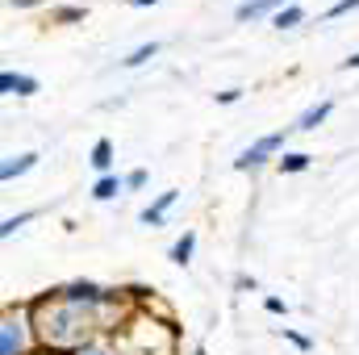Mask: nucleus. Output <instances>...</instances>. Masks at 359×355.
<instances>
[{"label": "nucleus", "instance_id": "nucleus-12", "mask_svg": "<svg viewBox=\"0 0 359 355\" xmlns=\"http://www.w3.org/2000/svg\"><path fill=\"white\" fill-rule=\"evenodd\" d=\"M159 51H163V42H142V46H134V51L121 59V67H126V72H138V67H147L151 59H159Z\"/></svg>", "mask_w": 359, "mask_h": 355}, {"label": "nucleus", "instance_id": "nucleus-14", "mask_svg": "<svg viewBox=\"0 0 359 355\" xmlns=\"http://www.w3.org/2000/svg\"><path fill=\"white\" fill-rule=\"evenodd\" d=\"M301 21H305V8H301V4L292 0L288 8H280V13L271 17V29H280V34H284V29H297Z\"/></svg>", "mask_w": 359, "mask_h": 355}, {"label": "nucleus", "instance_id": "nucleus-11", "mask_svg": "<svg viewBox=\"0 0 359 355\" xmlns=\"http://www.w3.org/2000/svg\"><path fill=\"white\" fill-rule=\"evenodd\" d=\"M192 251H196V230H184L176 243L168 247V260H172L176 267H188L192 264Z\"/></svg>", "mask_w": 359, "mask_h": 355}, {"label": "nucleus", "instance_id": "nucleus-6", "mask_svg": "<svg viewBox=\"0 0 359 355\" xmlns=\"http://www.w3.org/2000/svg\"><path fill=\"white\" fill-rule=\"evenodd\" d=\"M42 88L38 84V76H25V72H13V67H4L0 72V96H34V92Z\"/></svg>", "mask_w": 359, "mask_h": 355}, {"label": "nucleus", "instance_id": "nucleus-22", "mask_svg": "<svg viewBox=\"0 0 359 355\" xmlns=\"http://www.w3.org/2000/svg\"><path fill=\"white\" fill-rule=\"evenodd\" d=\"M234 288H238V293H255V288H259V280H255V276H247V272H238V276H234Z\"/></svg>", "mask_w": 359, "mask_h": 355}, {"label": "nucleus", "instance_id": "nucleus-16", "mask_svg": "<svg viewBox=\"0 0 359 355\" xmlns=\"http://www.w3.org/2000/svg\"><path fill=\"white\" fill-rule=\"evenodd\" d=\"M34 217H38V209H21V213H8V217L0 222V239H13V234H17L21 226H29Z\"/></svg>", "mask_w": 359, "mask_h": 355}, {"label": "nucleus", "instance_id": "nucleus-4", "mask_svg": "<svg viewBox=\"0 0 359 355\" xmlns=\"http://www.w3.org/2000/svg\"><path fill=\"white\" fill-rule=\"evenodd\" d=\"M180 201V188H168V192H159L147 209H138V222L142 226H151V230H159L163 222H168V213H172V205Z\"/></svg>", "mask_w": 359, "mask_h": 355}, {"label": "nucleus", "instance_id": "nucleus-13", "mask_svg": "<svg viewBox=\"0 0 359 355\" xmlns=\"http://www.w3.org/2000/svg\"><path fill=\"white\" fill-rule=\"evenodd\" d=\"M309 163H313V155H305V151H284L276 159L280 176H301V172H309Z\"/></svg>", "mask_w": 359, "mask_h": 355}, {"label": "nucleus", "instance_id": "nucleus-20", "mask_svg": "<svg viewBox=\"0 0 359 355\" xmlns=\"http://www.w3.org/2000/svg\"><path fill=\"white\" fill-rule=\"evenodd\" d=\"M147 168H130V172H126V192H142V188H147Z\"/></svg>", "mask_w": 359, "mask_h": 355}, {"label": "nucleus", "instance_id": "nucleus-23", "mask_svg": "<svg viewBox=\"0 0 359 355\" xmlns=\"http://www.w3.org/2000/svg\"><path fill=\"white\" fill-rule=\"evenodd\" d=\"M264 309H268V314H276V318H284V314H288L284 297H264Z\"/></svg>", "mask_w": 359, "mask_h": 355}, {"label": "nucleus", "instance_id": "nucleus-17", "mask_svg": "<svg viewBox=\"0 0 359 355\" xmlns=\"http://www.w3.org/2000/svg\"><path fill=\"white\" fill-rule=\"evenodd\" d=\"M72 355H121V347H117V339H113V335H100V339L84 343L80 351H72Z\"/></svg>", "mask_w": 359, "mask_h": 355}, {"label": "nucleus", "instance_id": "nucleus-2", "mask_svg": "<svg viewBox=\"0 0 359 355\" xmlns=\"http://www.w3.org/2000/svg\"><path fill=\"white\" fill-rule=\"evenodd\" d=\"M34 326H29V314L21 301H8L4 305V318H0V355H34Z\"/></svg>", "mask_w": 359, "mask_h": 355}, {"label": "nucleus", "instance_id": "nucleus-10", "mask_svg": "<svg viewBox=\"0 0 359 355\" xmlns=\"http://www.w3.org/2000/svg\"><path fill=\"white\" fill-rule=\"evenodd\" d=\"M121 192H126V176H117V172H113V176H96L92 188H88V196L96 205H109V201H117Z\"/></svg>", "mask_w": 359, "mask_h": 355}, {"label": "nucleus", "instance_id": "nucleus-26", "mask_svg": "<svg viewBox=\"0 0 359 355\" xmlns=\"http://www.w3.org/2000/svg\"><path fill=\"white\" fill-rule=\"evenodd\" d=\"M126 4H130V8H155L159 0H126Z\"/></svg>", "mask_w": 359, "mask_h": 355}, {"label": "nucleus", "instance_id": "nucleus-1", "mask_svg": "<svg viewBox=\"0 0 359 355\" xmlns=\"http://www.w3.org/2000/svg\"><path fill=\"white\" fill-rule=\"evenodd\" d=\"M34 326V343L38 351L50 355H72L84 343L100 339V335H117L126 326V318L134 309H100V305H76V301H59L50 288L38 297L21 301Z\"/></svg>", "mask_w": 359, "mask_h": 355}, {"label": "nucleus", "instance_id": "nucleus-21", "mask_svg": "<svg viewBox=\"0 0 359 355\" xmlns=\"http://www.w3.org/2000/svg\"><path fill=\"white\" fill-rule=\"evenodd\" d=\"M213 100L217 105H238L243 100V88H222V92H213Z\"/></svg>", "mask_w": 359, "mask_h": 355}, {"label": "nucleus", "instance_id": "nucleus-9", "mask_svg": "<svg viewBox=\"0 0 359 355\" xmlns=\"http://www.w3.org/2000/svg\"><path fill=\"white\" fill-rule=\"evenodd\" d=\"M113 159H117V147H113V138H96L88 151V163L96 176H113Z\"/></svg>", "mask_w": 359, "mask_h": 355}, {"label": "nucleus", "instance_id": "nucleus-18", "mask_svg": "<svg viewBox=\"0 0 359 355\" xmlns=\"http://www.w3.org/2000/svg\"><path fill=\"white\" fill-rule=\"evenodd\" d=\"M280 339H284V343H292L301 355L313 351V339H309V335H301V330H292V326H280Z\"/></svg>", "mask_w": 359, "mask_h": 355}, {"label": "nucleus", "instance_id": "nucleus-19", "mask_svg": "<svg viewBox=\"0 0 359 355\" xmlns=\"http://www.w3.org/2000/svg\"><path fill=\"white\" fill-rule=\"evenodd\" d=\"M359 8V0H334L326 13H322V21H339V17H347V13H355Z\"/></svg>", "mask_w": 359, "mask_h": 355}, {"label": "nucleus", "instance_id": "nucleus-25", "mask_svg": "<svg viewBox=\"0 0 359 355\" xmlns=\"http://www.w3.org/2000/svg\"><path fill=\"white\" fill-rule=\"evenodd\" d=\"M4 4H13V8H38L42 0H4Z\"/></svg>", "mask_w": 359, "mask_h": 355}, {"label": "nucleus", "instance_id": "nucleus-7", "mask_svg": "<svg viewBox=\"0 0 359 355\" xmlns=\"http://www.w3.org/2000/svg\"><path fill=\"white\" fill-rule=\"evenodd\" d=\"M38 151H21V155H8L4 163H0V184H13V180H21L25 172H34L38 168Z\"/></svg>", "mask_w": 359, "mask_h": 355}, {"label": "nucleus", "instance_id": "nucleus-8", "mask_svg": "<svg viewBox=\"0 0 359 355\" xmlns=\"http://www.w3.org/2000/svg\"><path fill=\"white\" fill-rule=\"evenodd\" d=\"M330 113H334V100H330V96H326V100H313V105H309V109L292 121V130H297V134H309V130H318Z\"/></svg>", "mask_w": 359, "mask_h": 355}, {"label": "nucleus", "instance_id": "nucleus-15", "mask_svg": "<svg viewBox=\"0 0 359 355\" xmlns=\"http://www.w3.org/2000/svg\"><path fill=\"white\" fill-rule=\"evenodd\" d=\"M88 13H84V4H59V8H50V25H80Z\"/></svg>", "mask_w": 359, "mask_h": 355}, {"label": "nucleus", "instance_id": "nucleus-5", "mask_svg": "<svg viewBox=\"0 0 359 355\" xmlns=\"http://www.w3.org/2000/svg\"><path fill=\"white\" fill-rule=\"evenodd\" d=\"M288 4H292V0H243V4H238V8H234V21H238V25H247V21H264V17H276V13H280V8H288Z\"/></svg>", "mask_w": 359, "mask_h": 355}, {"label": "nucleus", "instance_id": "nucleus-3", "mask_svg": "<svg viewBox=\"0 0 359 355\" xmlns=\"http://www.w3.org/2000/svg\"><path fill=\"white\" fill-rule=\"evenodd\" d=\"M297 130L292 126H284V130H271V134H264V138H255L251 147H243L238 155H234V172H264L271 159H280L284 151H288V138H292Z\"/></svg>", "mask_w": 359, "mask_h": 355}, {"label": "nucleus", "instance_id": "nucleus-24", "mask_svg": "<svg viewBox=\"0 0 359 355\" xmlns=\"http://www.w3.org/2000/svg\"><path fill=\"white\" fill-rule=\"evenodd\" d=\"M339 72H359V51H351V55L339 63Z\"/></svg>", "mask_w": 359, "mask_h": 355}]
</instances>
